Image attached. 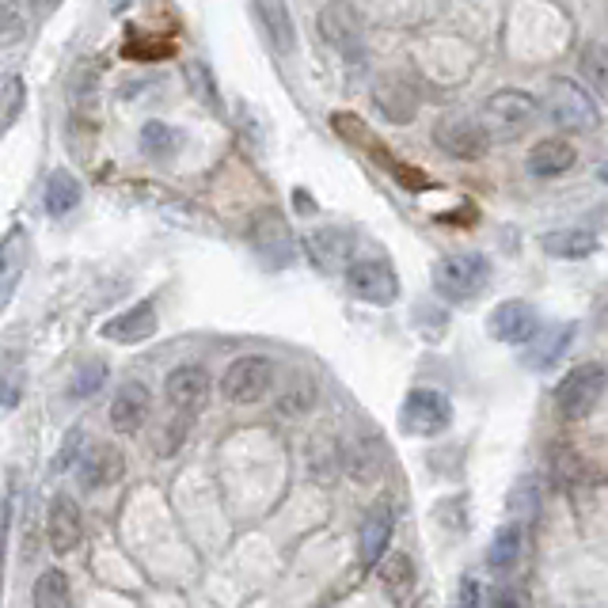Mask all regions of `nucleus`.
Returning <instances> with one entry per match:
<instances>
[{"instance_id": "39", "label": "nucleus", "mask_w": 608, "mask_h": 608, "mask_svg": "<svg viewBox=\"0 0 608 608\" xmlns=\"http://www.w3.org/2000/svg\"><path fill=\"white\" fill-rule=\"evenodd\" d=\"M20 392H23L20 377H0V407H16V404H20Z\"/></svg>"}, {"instance_id": "38", "label": "nucleus", "mask_w": 608, "mask_h": 608, "mask_svg": "<svg viewBox=\"0 0 608 608\" xmlns=\"http://www.w3.org/2000/svg\"><path fill=\"white\" fill-rule=\"evenodd\" d=\"M8 529H12V506L0 498V594H4V563H8Z\"/></svg>"}, {"instance_id": "27", "label": "nucleus", "mask_w": 608, "mask_h": 608, "mask_svg": "<svg viewBox=\"0 0 608 608\" xmlns=\"http://www.w3.org/2000/svg\"><path fill=\"white\" fill-rule=\"evenodd\" d=\"M597 240L582 229H563V232H548L544 236V252L551 259H586L594 255Z\"/></svg>"}, {"instance_id": "3", "label": "nucleus", "mask_w": 608, "mask_h": 608, "mask_svg": "<svg viewBox=\"0 0 608 608\" xmlns=\"http://www.w3.org/2000/svg\"><path fill=\"white\" fill-rule=\"evenodd\" d=\"M271 388H274V362L263 354L236 357L225 369V377H221V396L229 404H259Z\"/></svg>"}, {"instance_id": "4", "label": "nucleus", "mask_w": 608, "mask_h": 608, "mask_svg": "<svg viewBox=\"0 0 608 608\" xmlns=\"http://www.w3.org/2000/svg\"><path fill=\"white\" fill-rule=\"evenodd\" d=\"M399 423L415 437H437L453 426V404L445 392L437 388H415L407 392L404 407H399Z\"/></svg>"}, {"instance_id": "33", "label": "nucleus", "mask_w": 608, "mask_h": 608, "mask_svg": "<svg viewBox=\"0 0 608 608\" xmlns=\"http://www.w3.org/2000/svg\"><path fill=\"white\" fill-rule=\"evenodd\" d=\"M175 50L172 39H156V34H133V39L122 42V53L133 61H164L168 53Z\"/></svg>"}, {"instance_id": "30", "label": "nucleus", "mask_w": 608, "mask_h": 608, "mask_svg": "<svg viewBox=\"0 0 608 608\" xmlns=\"http://www.w3.org/2000/svg\"><path fill=\"white\" fill-rule=\"evenodd\" d=\"M186 84H191V92L199 95V100L210 107V111H217L221 114V92H217V80H213L210 73V65L199 58H191L186 61Z\"/></svg>"}, {"instance_id": "41", "label": "nucleus", "mask_w": 608, "mask_h": 608, "mask_svg": "<svg viewBox=\"0 0 608 608\" xmlns=\"http://www.w3.org/2000/svg\"><path fill=\"white\" fill-rule=\"evenodd\" d=\"M456 608H479V586H476V578H464V582H460V601H456Z\"/></svg>"}, {"instance_id": "40", "label": "nucleus", "mask_w": 608, "mask_h": 608, "mask_svg": "<svg viewBox=\"0 0 608 608\" xmlns=\"http://www.w3.org/2000/svg\"><path fill=\"white\" fill-rule=\"evenodd\" d=\"M77 445H80V434H69V442L65 445H61V456H58V460H53V468H73V464H77Z\"/></svg>"}, {"instance_id": "26", "label": "nucleus", "mask_w": 608, "mask_h": 608, "mask_svg": "<svg viewBox=\"0 0 608 608\" xmlns=\"http://www.w3.org/2000/svg\"><path fill=\"white\" fill-rule=\"evenodd\" d=\"M34 608H73V589H69V575L58 567L42 570L39 582H34L31 594Z\"/></svg>"}, {"instance_id": "24", "label": "nucleus", "mask_w": 608, "mask_h": 608, "mask_svg": "<svg viewBox=\"0 0 608 608\" xmlns=\"http://www.w3.org/2000/svg\"><path fill=\"white\" fill-rule=\"evenodd\" d=\"M179 149H183V133H179L172 122L149 119L145 126H141V152H145L149 160L164 164V160H172Z\"/></svg>"}, {"instance_id": "34", "label": "nucleus", "mask_w": 608, "mask_h": 608, "mask_svg": "<svg viewBox=\"0 0 608 608\" xmlns=\"http://www.w3.org/2000/svg\"><path fill=\"white\" fill-rule=\"evenodd\" d=\"M191 423L194 418H186V415H172L164 423V434H160V442H156V453L160 456H172L179 445L186 442V434H191Z\"/></svg>"}, {"instance_id": "12", "label": "nucleus", "mask_w": 608, "mask_h": 608, "mask_svg": "<svg viewBox=\"0 0 608 608\" xmlns=\"http://www.w3.org/2000/svg\"><path fill=\"white\" fill-rule=\"evenodd\" d=\"M487 331H490V338H498V343L521 346V343H533V335L540 331V316H536V308L529 301H503L487 316Z\"/></svg>"}, {"instance_id": "31", "label": "nucleus", "mask_w": 608, "mask_h": 608, "mask_svg": "<svg viewBox=\"0 0 608 608\" xmlns=\"http://www.w3.org/2000/svg\"><path fill=\"white\" fill-rule=\"evenodd\" d=\"M259 20H266V34L274 39V47L282 53H293V27H290V12L282 4H259L255 8Z\"/></svg>"}, {"instance_id": "19", "label": "nucleus", "mask_w": 608, "mask_h": 608, "mask_svg": "<svg viewBox=\"0 0 608 608\" xmlns=\"http://www.w3.org/2000/svg\"><path fill=\"white\" fill-rule=\"evenodd\" d=\"M575 335H578V324H559V327H548V331H536L529 351H525V365L536 373L551 369V365L567 354V346L575 343Z\"/></svg>"}, {"instance_id": "13", "label": "nucleus", "mask_w": 608, "mask_h": 608, "mask_svg": "<svg viewBox=\"0 0 608 608\" xmlns=\"http://www.w3.org/2000/svg\"><path fill=\"white\" fill-rule=\"evenodd\" d=\"M252 247L266 266H290L293 263V236L282 213L266 210L252 221Z\"/></svg>"}, {"instance_id": "36", "label": "nucleus", "mask_w": 608, "mask_h": 608, "mask_svg": "<svg viewBox=\"0 0 608 608\" xmlns=\"http://www.w3.org/2000/svg\"><path fill=\"white\" fill-rule=\"evenodd\" d=\"M23 39V20H20V8L12 4H0V47H12V42Z\"/></svg>"}, {"instance_id": "28", "label": "nucleus", "mask_w": 608, "mask_h": 608, "mask_svg": "<svg viewBox=\"0 0 608 608\" xmlns=\"http://www.w3.org/2000/svg\"><path fill=\"white\" fill-rule=\"evenodd\" d=\"M521 544H525V533L521 525H503L490 540V551H487V567L490 570H509L517 559H521Z\"/></svg>"}, {"instance_id": "11", "label": "nucleus", "mask_w": 608, "mask_h": 608, "mask_svg": "<svg viewBox=\"0 0 608 608\" xmlns=\"http://www.w3.org/2000/svg\"><path fill=\"white\" fill-rule=\"evenodd\" d=\"M164 396L172 404V415L194 418L205 407V399H210V373L202 365H179V369L168 373Z\"/></svg>"}, {"instance_id": "32", "label": "nucleus", "mask_w": 608, "mask_h": 608, "mask_svg": "<svg viewBox=\"0 0 608 608\" xmlns=\"http://www.w3.org/2000/svg\"><path fill=\"white\" fill-rule=\"evenodd\" d=\"M312 407H316V384L312 381H293L278 396V411L285 418H304Z\"/></svg>"}, {"instance_id": "25", "label": "nucleus", "mask_w": 608, "mask_h": 608, "mask_svg": "<svg viewBox=\"0 0 608 608\" xmlns=\"http://www.w3.org/2000/svg\"><path fill=\"white\" fill-rule=\"evenodd\" d=\"M47 210L50 217H65V213H73L80 199H84V191H80V179L73 172H65V168H58L50 179H47Z\"/></svg>"}, {"instance_id": "2", "label": "nucleus", "mask_w": 608, "mask_h": 608, "mask_svg": "<svg viewBox=\"0 0 608 608\" xmlns=\"http://www.w3.org/2000/svg\"><path fill=\"white\" fill-rule=\"evenodd\" d=\"M536 122V100L529 92H498L490 95L487 103H483V133H487V141L495 138H517V133H525Z\"/></svg>"}, {"instance_id": "9", "label": "nucleus", "mask_w": 608, "mask_h": 608, "mask_svg": "<svg viewBox=\"0 0 608 608\" xmlns=\"http://www.w3.org/2000/svg\"><path fill=\"white\" fill-rule=\"evenodd\" d=\"M601 392H605V369L586 362V365H578L570 377H563V384L556 388V407L570 418L589 415L597 399H601Z\"/></svg>"}, {"instance_id": "7", "label": "nucleus", "mask_w": 608, "mask_h": 608, "mask_svg": "<svg viewBox=\"0 0 608 608\" xmlns=\"http://www.w3.org/2000/svg\"><path fill=\"white\" fill-rule=\"evenodd\" d=\"M434 141H437V149H442L445 156H453V160H483L487 156V149H490V141H487V133H483L479 119L460 114V111L442 114V119H437Z\"/></svg>"}, {"instance_id": "6", "label": "nucleus", "mask_w": 608, "mask_h": 608, "mask_svg": "<svg viewBox=\"0 0 608 608\" xmlns=\"http://www.w3.org/2000/svg\"><path fill=\"white\" fill-rule=\"evenodd\" d=\"M346 285L357 301L365 304H396L399 301V278L392 271V263L384 255H369V259H354L346 266Z\"/></svg>"}, {"instance_id": "42", "label": "nucleus", "mask_w": 608, "mask_h": 608, "mask_svg": "<svg viewBox=\"0 0 608 608\" xmlns=\"http://www.w3.org/2000/svg\"><path fill=\"white\" fill-rule=\"evenodd\" d=\"M490 608H521V605H517L514 594H495L490 597Z\"/></svg>"}, {"instance_id": "17", "label": "nucleus", "mask_w": 608, "mask_h": 608, "mask_svg": "<svg viewBox=\"0 0 608 608\" xmlns=\"http://www.w3.org/2000/svg\"><path fill=\"white\" fill-rule=\"evenodd\" d=\"M160 324V316H156V301L145 297V301H138L130 312H122V316H114V320H107L103 324V338H111V343H145V338L156 331Z\"/></svg>"}, {"instance_id": "16", "label": "nucleus", "mask_w": 608, "mask_h": 608, "mask_svg": "<svg viewBox=\"0 0 608 608\" xmlns=\"http://www.w3.org/2000/svg\"><path fill=\"white\" fill-rule=\"evenodd\" d=\"M373 103H377V111L388 122H396V126H407V122H415V114H418L415 88H411L407 80L396 77V73L377 80V88H373Z\"/></svg>"}, {"instance_id": "29", "label": "nucleus", "mask_w": 608, "mask_h": 608, "mask_svg": "<svg viewBox=\"0 0 608 608\" xmlns=\"http://www.w3.org/2000/svg\"><path fill=\"white\" fill-rule=\"evenodd\" d=\"M107 384V362L103 357H88L73 369V381H69V396L73 399H92Z\"/></svg>"}, {"instance_id": "14", "label": "nucleus", "mask_w": 608, "mask_h": 608, "mask_svg": "<svg viewBox=\"0 0 608 608\" xmlns=\"http://www.w3.org/2000/svg\"><path fill=\"white\" fill-rule=\"evenodd\" d=\"M392 533H396V506L392 498H381V503L369 506L362 521V563L365 567H377V563L388 556V544H392Z\"/></svg>"}, {"instance_id": "23", "label": "nucleus", "mask_w": 608, "mask_h": 608, "mask_svg": "<svg viewBox=\"0 0 608 608\" xmlns=\"http://www.w3.org/2000/svg\"><path fill=\"white\" fill-rule=\"evenodd\" d=\"M320 27H324V39L338 50H357V39H362V27L354 20V8L343 4H327L320 12Z\"/></svg>"}, {"instance_id": "20", "label": "nucleus", "mask_w": 608, "mask_h": 608, "mask_svg": "<svg viewBox=\"0 0 608 608\" xmlns=\"http://www.w3.org/2000/svg\"><path fill=\"white\" fill-rule=\"evenodd\" d=\"M578 160V149L563 138H544L529 149V172L536 179H556L563 172H570Z\"/></svg>"}, {"instance_id": "10", "label": "nucleus", "mask_w": 608, "mask_h": 608, "mask_svg": "<svg viewBox=\"0 0 608 608\" xmlns=\"http://www.w3.org/2000/svg\"><path fill=\"white\" fill-rule=\"evenodd\" d=\"M77 476L84 483V490H107L126 476V456L119 453V445L111 442H95L77 456Z\"/></svg>"}, {"instance_id": "15", "label": "nucleus", "mask_w": 608, "mask_h": 608, "mask_svg": "<svg viewBox=\"0 0 608 608\" xmlns=\"http://www.w3.org/2000/svg\"><path fill=\"white\" fill-rule=\"evenodd\" d=\"M47 533H50V548L58 551V556H69V551L80 548V540H84V517H80L77 498H69V495L53 498Z\"/></svg>"}, {"instance_id": "1", "label": "nucleus", "mask_w": 608, "mask_h": 608, "mask_svg": "<svg viewBox=\"0 0 608 608\" xmlns=\"http://www.w3.org/2000/svg\"><path fill=\"white\" fill-rule=\"evenodd\" d=\"M490 285V259L479 252H456L434 263V290L445 301H472Z\"/></svg>"}, {"instance_id": "37", "label": "nucleus", "mask_w": 608, "mask_h": 608, "mask_svg": "<svg viewBox=\"0 0 608 608\" xmlns=\"http://www.w3.org/2000/svg\"><path fill=\"white\" fill-rule=\"evenodd\" d=\"M578 61H582V73L589 77V84H594L597 92H605V50L601 47H586Z\"/></svg>"}, {"instance_id": "18", "label": "nucleus", "mask_w": 608, "mask_h": 608, "mask_svg": "<svg viewBox=\"0 0 608 608\" xmlns=\"http://www.w3.org/2000/svg\"><path fill=\"white\" fill-rule=\"evenodd\" d=\"M149 407H152V392L141 381H126L111 404V426L119 434H138L141 423L149 418Z\"/></svg>"}, {"instance_id": "35", "label": "nucleus", "mask_w": 608, "mask_h": 608, "mask_svg": "<svg viewBox=\"0 0 608 608\" xmlns=\"http://www.w3.org/2000/svg\"><path fill=\"white\" fill-rule=\"evenodd\" d=\"M23 107V80L8 77V84L0 88V122H12Z\"/></svg>"}, {"instance_id": "22", "label": "nucleus", "mask_w": 608, "mask_h": 608, "mask_svg": "<svg viewBox=\"0 0 608 608\" xmlns=\"http://www.w3.org/2000/svg\"><path fill=\"white\" fill-rule=\"evenodd\" d=\"M23 259H27L23 229H12L4 240H0V312L8 308V301H12V293H16V285H20Z\"/></svg>"}, {"instance_id": "5", "label": "nucleus", "mask_w": 608, "mask_h": 608, "mask_svg": "<svg viewBox=\"0 0 608 608\" xmlns=\"http://www.w3.org/2000/svg\"><path fill=\"white\" fill-rule=\"evenodd\" d=\"M331 130H335L338 138L354 141V145H362L365 156H373L381 168H388V172L396 175V183L411 186V191H423V186H430V183H426V175H423V172H415V168H407L404 160L392 156V152L384 149L369 130H365V122H362V119H354V114H346V111H343V114H331Z\"/></svg>"}, {"instance_id": "21", "label": "nucleus", "mask_w": 608, "mask_h": 608, "mask_svg": "<svg viewBox=\"0 0 608 608\" xmlns=\"http://www.w3.org/2000/svg\"><path fill=\"white\" fill-rule=\"evenodd\" d=\"M381 589L384 597H388L392 605H404L411 597V589L418 582V570H415V559L407 556V551H388V556L381 559Z\"/></svg>"}, {"instance_id": "8", "label": "nucleus", "mask_w": 608, "mask_h": 608, "mask_svg": "<svg viewBox=\"0 0 608 608\" xmlns=\"http://www.w3.org/2000/svg\"><path fill=\"white\" fill-rule=\"evenodd\" d=\"M548 114L551 122L570 133H582V130H594L597 126V103L589 100L582 88L575 80H551L548 88Z\"/></svg>"}]
</instances>
